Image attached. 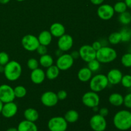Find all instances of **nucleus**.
I'll list each match as a JSON object with an SVG mask.
<instances>
[{"instance_id":"obj_47","label":"nucleus","mask_w":131,"mask_h":131,"mask_svg":"<svg viewBox=\"0 0 131 131\" xmlns=\"http://www.w3.org/2000/svg\"><path fill=\"white\" fill-rule=\"evenodd\" d=\"M10 0H0V3L5 5V4H7L8 3L10 2Z\"/></svg>"},{"instance_id":"obj_50","label":"nucleus","mask_w":131,"mask_h":131,"mask_svg":"<svg viewBox=\"0 0 131 131\" xmlns=\"http://www.w3.org/2000/svg\"><path fill=\"white\" fill-rule=\"evenodd\" d=\"M3 106V102L0 101V114H1V110H2Z\"/></svg>"},{"instance_id":"obj_40","label":"nucleus","mask_w":131,"mask_h":131,"mask_svg":"<svg viewBox=\"0 0 131 131\" xmlns=\"http://www.w3.org/2000/svg\"><path fill=\"white\" fill-rule=\"evenodd\" d=\"M99 114L101 116H104V117H106L109 114L108 109L106 108V107H102V108L99 109Z\"/></svg>"},{"instance_id":"obj_3","label":"nucleus","mask_w":131,"mask_h":131,"mask_svg":"<svg viewBox=\"0 0 131 131\" xmlns=\"http://www.w3.org/2000/svg\"><path fill=\"white\" fill-rule=\"evenodd\" d=\"M117 52L110 46H104L96 51V59L101 63H109L117 58Z\"/></svg>"},{"instance_id":"obj_10","label":"nucleus","mask_w":131,"mask_h":131,"mask_svg":"<svg viewBox=\"0 0 131 131\" xmlns=\"http://www.w3.org/2000/svg\"><path fill=\"white\" fill-rule=\"evenodd\" d=\"M79 57L85 62L89 61L96 58V51L93 49L90 45H83L79 49Z\"/></svg>"},{"instance_id":"obj_11","label":"nucleus","mask_w":131,"mask_h":131,"mask_svg":"<svg viewBox=\"0 0 131 131\" xmlns=\"http://www.w3.org/2000/svg\"><path fill=\"white\" fill-rule=\"evenodd\" d=\"M99 17L104 20H108L112 19L115 14L113 6L109 4H101L97 9Z\"/></svg>"},{"instance_id":"obj_1","label":"nucleus","mask_w":131,"mask_h":131,"mask_svg":"<svg viewBox=\"0 0 131 131\" xmlns=\"http://www.w3.org/2000/svg\"><path fill=\"white\" fill-rule=\"evenodd\" d=\"M113 124L118 130L125 131L131 128V112L123 110L118 111L113 117Z\"/></svg>"},{"instance_id":"obj_54","label":"nucleus","mask_w":131,"mask_h":131,"mask_svg":"<svg viewBox=\"0 0 131 131\" xmlns=\"http://www.w3.org/2000/svg\"><path fill=\"white\" fill-rule=\"evenodd\" d=\"M129 90H130V92L131 93V87H130V88H129Z\"/></svg>"},{"instance_id":"obj_16","label":"nucleus","mask_w":131,"mask_h":131,"mask_svg":"<svg viewBox=\"0 0 131 131\" xmlns=\"http://www.w3.org/2000/svg\"><path fill=\"white\" fill-rule=\"evenodd\" d=\"M106 76H107L109 84H111V85H116L121 82L123 74L121 70L119 69H113L108 72Z\"/></svg>"},{"instance_id":"obj_21","label":"nucleus","mask_w":131,"mask_h":131,"mask_svg":"<svg viewBox=\"0 0 131 131\" xmlns=\"http://www.w3.org/2000/svg\"><path fill=\"white\" fill-rule=\"evenodd\" d=\"M92 72L88 67H83L79 69L78 73V78L79 81L83 83L90 81L92 78Z\"/></svg>"},{"instance_id":"obj_26","label":"nucleus","mask_w":131,"mask_h":131,"mask_svg":"<svg viewBox=\"0 0 131 131\" xmlns=\"http://www.w3.org/2000/svg\"><path fill=\"white\" fill-rule=\"evenodd\" d=\"M54 60L52 56L48 54L40 56L39 59V63L44 68H48L53 65Z\"/></svg>"},{"instance_id":"obj_9","label":"nucleus","mask_w":131,"mask_h":131,"mask_svg":"<svg viewBox=\"0 0 131 131\" xmlns=\"http://www.w3.org/2000/svg\"><path fill=\"white\" fill-rule=\"evenodd\" d=\"M15 99L14 88L8 84L0 85V101L3 104L13 102Z\"/></svg>"},{"instance_id":"obj_34","label":"nucleus","mask_w":131,"mask_h":131,"mask_svg":"<svg viewBox=\"0 0 131 131\" xmlns=\"http://www.w3.org/2000/svg\"><path fill=\"white\" fill-rule=\"evenodd\" d=\"M120 83L125 88H130L131 87V74H125L123 75Z\"/></svg>"},{"instance_id":"obj_52","label":"nucleus","mask_w":131,"mask_h":131,"mask_svg":"<svg viewBox=\"0 0 131 131\" xmlns=\"http://www.w3.org/2000/svg\"><path fill=\"white\" fill-rule=\"evenodd\" d=\"M128 52H130V53H131V45H130V47H129V51H128Z\"/></svg>"},{"instance_id":"obj_29","label":"nucleus","mask_w":131,"mask_h":131,"mask_svg":"<svg viewBox=\"0 0 131 131\" xmlns=\"http://www.w3.org/2000/svg\"><path fill=\"white\" fill-rule=\"evenodd\" d=\"M14 94H15V98L21 99L26 96L27 93V90L24 86L22 85L17 86L14 88Z\"/></svg>"},{"instance_id":"obj_20","label":"nucleus","mask_w":131,"mask_h":131,"mask_svg":"<svg viewBox=\"0 0 131 131\" xmlns=\"http://www.w3.org/2000/svg\"><path fill=\"white\" fill-rule=\"evenodd\" d=\"M37 38L39 41L40 44L47 46L50 45V43L52 42V36L49 31L45 30L41 32Z\"/></svg>"},{"instance_id":"obj_27","label":"nucleus","mask_w":131,"mask_h":131,"mask_svg":"<svg viewBox=\"0 0 131 131\" xmlns=\"http://www.w3.org/2000/svg\"><path fill=\"white\" fill-rule=\"evenodd\" d=\"M118 21L121 24L126 26L131 23V14L130 12L125 11L122 14H119Z\"/></svg>"},{"instance_id":"obj_51","label":"nucleus","mask_w":131,"mask_h":131,"mask_svg":"<svg viewBox=\"0 0 131 131\" xmlns=\"http://www.w3.org/2000/svg\"><path fill=\"white\" fill-rule=\"evenodd\" d=\"M92 109H93V110L95 111V112H96V111H99L98 106H96V107H93V108H92Z\"/></svg>"},{"instance_id":"obj_57","label":"nucleus","mask_w":131,"mask_h":131,"mask_svg":"<svg viewBox=\"0 0 131 131\" xmlns=\"http://www.w3.org/2000/svg\"><path fill=\"white\" fill-rule=\"evenodd\" d=\"M65 131H68V130H65Z\"/></svg>"},{"instance_id":"obj_41","label":"nucleus","mask_w":131,"mask_h":131,"mask_svg":"<svg viewBox=\"0 0 131 131\" xmlns=\"http://www.w3.org/2000/svg\"><path fill=\"white\" fill-rule=\"evenodd\" d=\"M92 47H93V49L95 50V51H97L102 47V45H101L100 41H95V42L92 43Z\"/></svg>"},{"instance_id":"obj_7","label":"nucleus","mask_w":131,"mask_h":131,"mask_svg":"<svg viewBox=\"0 0 131 131\" xmlns=\"http://www.w3.org/2000/svg\"><path fill=\"white\" fill-rule=\"evenodd\" d=\"M21 43L24 49L29 52L36 51L40 45L38 38L31 34L24 36L22 38Z\"/></svg>"},{"instance_id":"obj_35","label":"nucleus","mask_w":131,"mask_h":131,"mask_svg":"<svg viewBox=\"0 0 131 131\" xmlns=\"http://www.w3.org/2000/svg\"><path fill=\"white\" fill-rule=\"evenodd\" d=\"M38 65H39V61L35 58H30L27 61V66L28 69L31 70L38 68Z\"/></svg>"},{"instance_id":"obj_36","label":"nucleus","mask_w":131,"mask_h":131,"mask_svg":"<svg viewBox=\"0 0 131 131\" xmlns=\"http://www.w3.org/2000/svg\"><path fill=\"white\" fill-rule=\"evenodd\" d=\"M10 61L9 55L5 52H0V65L5 66Z\"/></svg>"},{"instance_id":"obj_39","label":"nucleus","mask_w":131,"mask_h":131,"mask_svg":"<svg viewBox=\"0 0 131 131\" xmlns=\"http://www.w3.org/2000/svg\"><path fill=\"white\" fill-rule=\"evenodd\" d=\"M57 97L58 98V100H60V101H63V100H65V99L67 97V93L65 90H60L57 93Z\"/></svg>"},{"instance_id":"obj_23","label":"nucleus","mask_w":131,"mask_h":131,"mask_svg":"<svg viewBox=\"0 0 131 131\" xmlns=\"http://www.w3.org/2000/svg\"><path fill=\"white\" fill-rule=\"evenodd\" d=\"M108 101L112 106L119 107L124 103V96L118 93H111L109 97Z\"/></svg>"},{"instance_id":"obj_55","label":"nucleus","mask_w":131,"mask_h":131,"mask_svg":"<svg viewBox=\"0 0 131 131\" xmlns=\"http://www.w3.org/2000/svg\"><path fill=\"white\" fill-rule=\"evenodd\" d=\"M117 1H124V0H117Z\"/></svg>"},{"instance_id":"obj_44","label":"nucleus","mask_w":131,"mask_h":131,"mask_svg":"<svg viewBox=\"0 0 131 131\" xmlns=\"http://www.w3.org/2000/svg\"><path fill=\"white\" fill-rule=\"evenodd\" d=\"M100 42H101V45H102V47H104V46H108V40H106V39H102L99 40Z\"/></svg>"},{"instance_id":"obj_25","label":"nucleus","mask_w":131,"mask_h":131,"mask_svg":"<svg viewBox=\"0 0 131 131\" xmlns=\"http://www.w3.org/2000/svg\"><path fill=\"white\" fill-rule=\"evenodd\" d=\"M79 115L77 111L74 110H70L67 111L64 115V118L65 119L67 123L73 124L79 120Z\"/></svg>"},{"instance_id":"obj_4","label":"nucleus","mask_w":131,"mask_h":131,"mask_svg":"<svg viewBox=\"0 0 131 131\" xmlns=\"http://www.w3.org/2000/svg\"><path fill=\"white\" fill-rule=\"evenodd\" d=\"M109 85L106 75L100 74L92 77L90 80V88L93 92L98 93L102 92Z\"/></svg>"},{"instance_id":"obj_18","label":"nucleus","mask_w":131,"mask_h":131,"mask_svg":"<svg viewBox=\"0 0 131 131\" xmlns=\"http://www.w3.org/2000/svg\"><path fill=\"white\" fill-rule=\"evenodd\" d=\"M49 31L52 36L59 38L65 33V28L61 23H54L50 26Z\"/></svg>"},{"instance_id":"obj_58","label":"nucleus","mask_w":131,"mask_h":131,"mask_svg":"<svg viewBox=\"0 0 131 131\" xmlns=\"http://www.w3.org/2000/svg\"><path fill=\"white\" fill-rule=\"evenodd\" d=\"M130 14H131V12H130Z\"/></svg>"},{"instance_id":"obj_19","label":"nucleus","mask_w":131,"mask_h":131,"mask_svg":"<svg viewBox=\"0 0 131 131\" xmlns=\"http://www.w3.org/2000/svg\"><path fill=\"white\" fill-rule=\"evenodd\" d=\"M17 128L18 131H38V127L35 122L26 120L20 122Z\"/></svg>"},{"instance_id":"obj_14","label":"nucleus","mask_w":131,"mask_h":131,"mask_svg":"<svg viewBox=\"0 0 131 131\" xmlns=\"http://www.w3.org/2000/svg\"><path fill=\"white\" fill-rule=\"evenodd\" d=\"M74 40L73 38L69 34H64L61 37H59L58 40V47L59 49L63 52L69 51L72 47Z\"/></svg>"},{"instance_id":"obj_46","label":"nucleus","mask_w":131,"mask_h":131,"mask_svg":"<svg viewBox=\"0 0 131 131\" xmlns=\"http://www.w3.org/2000/svg\"><path fill=\"white\" fill-rule=\"evenodd\" d=\"M124 2L126 4L127 8L131 9V0H124Z\"/></svg>"},{"instance_id":"obj_32","label":"nucleus","mask_w":131,"mask_h":131,"mask_svg":"<svg viewBox=\"0 0 131 131\" xmlns=\"http://www.w3.org/2000/svg\"><path fill=\"white\" fill-rule=\"evenodd\" d=\"M121 63L125 67L131 68V53L127 52L122 55L121 58Z\"/></svg>"},{"instance_id":"obj_24","label":"nucleus","mask_w":131,"mask_h":131,"mask_svg":"<svg viewBox=\"0 0 131 131\" xmlns=\"http://www.w3.org/2000/svg\"><path fill=\"white\" fill-rule=\"evenodd\" d=\"M60 70L56 65H51L49 67L47 68L46 72V76L49 80H53L56 79L60 75Z\"/></svg>"},{"instance_id":"obj_49","label":"nucleus","mask_w":131,"mask_h":131,"mask_svg":"<svg viewBox=\"0 0 131 131\" xmlns=\"http://www.w3.org/2000/svg\"><path fill=\"white\" fill-rule=\"evenodd\" d=\"M4 69H5V66L0 65V73H3Z\"/></svg>"},{"instance_id":"obj_42","label":"nucleus","mask_w":131,"mask_h":131,"mask_svg":"<svg viewBox=\"0 0 131 131\" xmlns=\"http://www.w3.org/2000/svg\"><path fill=\"white\" fill-rule=\"evenodd\" d=\"M70 55H71L72 57L74 58V60H75V59H78V58L79 57V51H73V52H71Z\"/></svg>"},{"instance_id":"obj_38","label":"nucleus","mask_w":131,"mask_h":131,"mask_svg":"<svg viewBox=\"0 0 131 131\" xmlns=\"http://www.w3.org/2000/svg\"><path fill=\"white\" fill-rule=\"evenodd\" d=\"M37 52H38V54H40V56L43 54H46L47 52V46H43V45H39V46L38 47V48L37 49Z\"/></svg>"},{"instance_id":"obj_12","label":"nucleus","mask_w":131,"mask_h":131,"mask_svg":"<svg viewBox=\"0 0 131 131\" xmlns=\"http://www.w3.org/2000/svg\"><path fill=\"white\" fill-rule=\"evenodd\" d=\"M74 61V58L72 57L70 54H63L59 56L56 60V65L60 70L65 71L69 70L72 67Z\"/></svg>"},{"instance_id":"obj_2","label":"nucleus","mask_w":131,"mask_h":131,"mask_svg":"<svg viewBox=\"0 0 131 131\" xmlns=\"http://www.w3.org/2000/svg\"><path fill=\"white\" fill-rule=\"evenodd\" d=\"M3 73L7 80L15 81L21 75L22 67L19 62L15 60L9 61V62L5 65Z\"/></svg>"},{"instance_id":"obj_43","label":"nucleus","mask_w":131,"mask_h":131,"mask_svg":"<svg viewBox=\"0 0 131 131\" xmlns=\"http://www.w3.org/2000/svg\"><path fill=\"white\" fill-rule=\"evenodd\" d=\"M90 1L95 5H101L104 1V0H90Z\"/></svg>"},{"instance_id":"obj_37","label":"nucleus","mask_w":131,"mask_h":131,"mask_svg":"<svg viewBox=\"0 0 131 131\" xmlns=\"http://www.w3.org/2000/svg\"><path fill=\"white\" fill-rule=\"evenodd\" d=\"M123 104L124 105L125 107L128 109H131V93H127L124 97V103Z\"/></svg>"},{"instance_id":"obj_33","label":"nucleus","mask_w":131,"mask_h":131,"mask_svg":"<svg viewBox=\"0 0 131 131\" xmlns=\"http://www.w3.org/2000/svg\"><path fill=\"white\" fill-rule=\"evenodd\" d=\"M88 68L92 72H96L101 68V63L95 58L88 63Z\"/></svg>"},{"instance_id":"obj_6","label":"nucleus","mask_w":131,"mask_h":131,"mask_svg":"<svg viewBox=\"0 0 131 131\" xmlns=\"http://www.w3.org/2000/svg\"><path fill=\"white\" fill-rule=\"evenodd\" d=\"M90 126L93 131H104L107 127V121L105 117L96 114L91 117Z\"/></svg>"},{"instance_id":"obj_31","label":"nucleus","mask_w":131,"mask_h":131,"mask_svg":"<svg viewBox=\"0 0 131 131\" xmlns=\"http://www.w3.org/2000/svg\"><path fill=\"white\" fill-rule=\"evenodd\" d=\"M113 8L114 10H115V12H116L120 14L127 11V6L126 4H125V3L124 1H118L115 4Z\"/></svg>"},{"instance_id":"obj_48","label":"nucleus","mask_w":131,"mask_h":131,"mask_svg":"<svg viewBox=\"0 0 131 131\" xmlns=\"http://www.w3.org/2000/svg\"><path fill=\"white\" fill-rule=\"evenodd\" d=\"M6 131H18V130H17V128L10 127L8 128V129H6Z\"/></svg>"},{"instance_id":"obj_13","label":"nucleus","mask_w":131,"mask_h":131,"mask_svg":"<svg viewBox=\"0 0 131 131\" xmlns=\"http://www.w3.org/2000/svg\"><path fill=\"white\" fill-rule=\"evenodd\" d=\"M40 101L43 106L48 107H54L58 102L57 94L52 91L44 92L40 97Z\"/></svg>"},{"instance_id":"obj_53","label":"nucleus","mask_w":131,"mask_h":131,"mask_svg":"<svg viewBox=\"0 0 131 131\" xmlns=\"http://www.w3.org/2000/svg\"><path fill=\"white\" fill-rule=\"evenodd\" d=\"M17 1H19V2H21V1H24V0H16Z\"/></svg>"},{"instance_id":"obj_45","label":"nucleus","mask_w":131,"mask_h":131,"mask_svg":"<svg viewBox=\"0 0 131 131\" xmlns=\"http://www.w3.org/2000/svg\"><path fill=\"white\" fill-rule=\"evenodd\" d=\"M55 54H56V55L57 56H61V55H62L63 54V51H61V50H60V49H57L56 50V51H55Z\"/></svg>"},{"instance_id":"obj_28","label":"nucleus","mask_w":131,"mask_h":131,"mask_svg":"<svg viewBox=\"0 0 131 131\" xmlns=\"http://www.w3.org/2000/svg\"><path fill=\"white\" fill-rule=\"evenodd\" d=\"M108 42L109 43L112 45L118 44L120 42H121V35H120V32H113L111 33L108 37Z\"/></svg>"},{"instance_id":"obj_8","label":"nucleus","mask_w":131,"mask_h":131,"mask_svg":"<svg viewBox=\"0 0 131 131\" xmlns=\"http://www.w3.org/2000/svg\"><path fill=\"white\" fill-rule=\"evenodd\" d=\"M82 102L83 104L90 108L99 106L100 104V97L98 93L90 91L84 93L82 97Z\"/></svg>"},{"instance_id":"obj_56","label":"nucleus","mask_w":131,"mask_h":131,"mask_svg":"<svg viewBox=\"0 0 131 131\" xmlns=\"http://www.w3.org/2000/svg\"><path fill=\"white\" fill-rule=\"evenodd\" d=\"M130 32H131V29H130Z\"/></svg>"},{"instance_id":"obj_5","label":"nucleus","mask_w":131,"mask_h":131,"mask_svg":"<svg viewBox=\"0 0 131 131\" xmlns=\"http://www.w3.org/2000/svg\"><path fill=\"white\" fill-rule=\"evenodd\" d=\"M49 131H65L68 127V123L62 116H54L47 123Z\"/></svg>"},{"instance_id":"obj_17","label":"nucleus","mask_w":131,"mask_h":131,"mask_svg":"<svg viewBox=\"0 0 131 131\" xmlns=\"http://www.w3.org/2000/svg\"><path fill=\"white\" fill-rule=\"evenodd\" d=\"M46 73L42 69H37L32 70L30 75L31 81L36 84H39L43 83L46 79Z\"/></svg>"},{"instance_id":"obj_22","label":"nucleus","mask_w":131,"mask_h":131,"mask_svg":"<svg viewBox=\"0 0 131 131\" xmlns=\"http://www.w3.org/2000/svg\"><path fill=\"white\" fill-rule=\"evenodd\" d=\"M24 116L25 118V120L32 122H35L39 118V113L35 109L29 107L24 111Z\"/></svg>"},{"instance_id":"obj_15","label":"nucleus","mask_w":131,"mask_h":131,"mask_svg":"<svg viewBox=\"0 0 131 131\" xmlns=\"http://www.w3.org/2000/svg\"><path fill=\"white\" fill-rule=\"evenodd\" d=\"M18 111V107L15 103L13 102L3 104L1 114L6 118H10L15 116Z\"/></svg>"},{"instance_id":"obj_30","label":"nucleus","mask_w":131,"mask_h":131,"mask_svg":"<svg viewBox=\"0 0 131 131\" xmlns=\"http://www.w3.org/2000/svg\"><path fill=\"white\" fill-rule=\"evenodd\" d=\"M121 35V41L123 42H129L131 40L130 29L127 28H124L120 31Z\"/></svg>"}]
</instances>
